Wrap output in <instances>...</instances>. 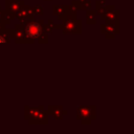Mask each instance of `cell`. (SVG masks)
Returning a JSON list of instances; mask_svg holds the SVG:
<instances>
[{
  "label": "cell",
  "mask_w": 134,
  "mask_h": 134,
  "mask_svg": "<svg viewBox=\"0 0 134 134\" xmlns=\"http://www.w3.org/2000/svg\"><path fill=\"white\" fill-rule=\"evenodd\" d=\"M62 31L63 34H72V35H79L82 32V21L80 19H76L75 14L68 13L63 19H62Z\"/></svg>",
  "instance_id": "1"
},
{
  "label": "cell",
  "mask_w": 134,
  "mask_h": 134,
  "mask_svg": "<svg viewBox=\"0 0 134 134\" xmlns=\"http://www.w3.org/2000/svg\"><path fill=\"white\" fill-rule=\"evenodd\" d=\"M77 119L83 125H89L96 116L95 106H79L76 110Z\"/></svg>",
  "instance_id": "2"
},
{
  "label": "cell",
  "mask_w": 134,
  "mask_h": 134,
  "mask_svg": "<svg viewBox=\"0 0 134 134\" xmlns=\"http://www.w3.org/2000/svg\"><path fill=\"white\" fill-rule=\"evenodd\" d=\"M43 24H44L43 20H39V21H36L34 19L28 20L24 24V30H25L27 37H29L32 40H37V38L43 31V29H42Z\"/></svg>",
  "instance_id": "3"
},
{
  "label": "cell",
  "mask_w": 134,
  "mask_h": 134,
  "mask_svg": "<svg viewBox=\"0 0 134 134\" xmlns=\"http://www.w3.org/2000/svg\"><path fill=\"white\" fill-rule=\"evenodd\" d=\"M12 39L15 40L16 43L20 44V43H34V40L30 39L29 37H27L25 30H24V26L19 24H16L15 28L12 29Z\"/></svg>",
  "instance_id": "4"
},
{
  "label": "cell",
  "mask_w": 134,
  "mask_h": 134,
  "mask_svg": "<svg viewBox=\"0 0 134 134\" xmlns=\"http://www.w3.org/2000/svg\"><path fill=\"white\" fill-rule=\"evenodd\" d=\"M100 30L107 39H114L119 32V23H106L102 25Z\"/></svg>",
  "instance_id": "5"
},
{
  "label": "cell",
  "mask_w": 134,
  "mask_h": 134,
  "mask_svg": "<svg viewBox=\"0 0 134 134\" xmlns=\"http://www.w3.org/2000/svg\"><path fill=\"white\" fill-rule=\"evenodd\" d=\"M34 15L35 14H34L32 7L27 6V5H24V4L15 13V17L18 20H21V19H26V20L34 19Z\"/></svg>",
  "instance_id": "6"
},
{
  "label": "cell",
  "mask_w": 134,
  "mask_h": 134,
  "mask_svg": "<svg viewBox=\"0 0 134 134\" xmlns=\"http://www.w3.org/2000/svg\"><path fill=\"white\" fill-rule=\"evenodd\" d=\"M43 109V106H39V107H28L25 106L24 107V118L26 120H28V122L31 125L32 120L36 118V116L38 115V113Z\"/></svg>",
  "instance_id": "7"
},
{
  "label": "cell",
  "mask_w": 134,
  "mask_h": 134,
  "mask_svg": "<svg viewBox=\"0 0 134 134\" xmlns=\"http://www.w3.org/2000/svg\"><path fill=\"white\" fill-rule=\"evenodd\" d=\"M47 112L48 114H51V116L55 119H62L64 115L67 114V111L64 110L62 106H48Z\"/></svg>",
  "instance_id": "8"
},
{
  "label": "cell",
  "mask_w": 134,
  "mask_h": 134,
  "mask_svg": "<svg viewBox=\"0 0 134 134\" xmlns=\"http://www.w3.org/2000/svg\"><path fill=\"white\" fill-rule=\"evenodd\" d=\"M103 19L106 20L107 23H119V10H116L115 7L109 9Z\"/></svg>",
  "instance_id": "9"
},
{
  "label": "cell",
  "mask_w": 134,
  "mask_h": 134,
  "mask_svg": "<svg viewBox=\"0 0 134 134\" xmlns=\"http://www.w3.org/2000/svg\"><path fill=\"white\" fill-rule=\"evenodd\" d=\"M48 122V112L46 110H44V108L38 113V115L36 116V118L32 120L31 125H44Z\"/></svg>",
  "instance_id": "10"
},
{
  "label": "cell",
  "mask_w": 134,
  "mask_h": 134,
  "mask_svg": "<svg viewBox=\"0 0 134 134\" xmlns=\"http://www.w3.org/2000/svg\"><path fill=\"white\" fill-rule=\"evenodd\" d=\"M52 8H53V15L57 16L59 20H62L68 14V6L66 5H62V4L53 5Z\"/></svg>",
  "instance_id": "11"
},
{
  "label": "cell",
  "mask_w": 134,
  "mask_h": 134,
  "mask_svg": "<svg viewBox=\"0 0 134 134\" xmlns=\"http://www.w3.org/2000/svg\"><path fill=\"white\" fill-rule=\"evenodd\" d=\"M24 4V2L22 0L19 1H13V0H6V10L10 12V13H16L22 5Z\"/></svg>",
  "instance_id": "12"
},
{
  "label": "cell",
  "mask_w": 134,
  "mask_h": 134,
  "mask_svg": "<svg viewBox=\"0 0 134 134\" xmlns=\"http://www.w3.org/2000/svg\"><path fill=\"white\" fill-rule=\"evenodd\" d=\"M12 39V29H3L0 31V44H8Z\"/></svg>",
  "instance_id": "13"
},
{
  "label": "cell",
  "mask_w": 134,
  "mask_h": 134,
  "mask_svg": "<svg viewBox=\"0 0 134 134\" xmlns=\"http://www.w3.org/2000/svg\"><path fill=\"white\" fill-rule=\"evenodd\" d=\"M14 19H16V17H15V14H14V13L7 12L6 9L2 12V17H1V21H2V22H3L4 24H5V25L9 24V22H10L12 20H14Z\"/></svg>",
  "instance_id": "14"
},
{
  "label": "cell",
  "mask_w": 134,
  "mask_h": 134,
  "mask_svg": "<svg viewBox=\"0 0 134 134\" xmlns=\"http://www.w3.org/2000/svg\"><path fill=\"white\" fill-rule=\"evenodd\" d=\"M96 13L95 10H92L91 8L90 9H87V13H86V23L87 24H95L96 23Z\"/></svg>",
  "instance_id": "15"
},
{
  "label": "cell",
  "mask_w": 134,
  "mask_h": 134,
  "mask_svg": "<svg viewBox=\"0 0 134 134\" xmlns=\"http://www.w3.org/2000/svg\"><path fill=\"white\" fill-rule=\"evenodd\" d=\"M37 40H38V42L39 43H43V44H46V43H48V35L46 34V32H44V31H42L41 34H40V36L37 38Z\"/></svg>",
  "instance_id": "16"
},
{
  "label": "cell",
  "mask_w": 134,
  "mask_h": 134,
  "mask_svg": "<svg viewBox=\"0 0 134 134\" xmlns=\"http://www.w3.org/2000/svg\"><path fill=\"white\" fill-rule=\"evenodd\" d=\"M32 10H34V14L39 15V16H42V15L44 14V8H43V6H41V5H36V6H34V7H32Z\"/></svg>",
  "instance_id": "17"
},
{
  "label": "cell",
  "mask_w": 134,
  "mask_h": 134,
  "mask_svg": "<svg viewBox=\"0 0 134 134\" xmlns=\"http://www.w3.org/2000/svg\"><path fill=\"white\" fill-rule=\"evenodd\" d=\"M91 8V1L89 0H84L83 2H81V9H90Z\"/></svg>",
  "instance_id": "18"
},
{
  "label": "cell",
  "mask_w": 134,
  "mask_h": 134,
  "mask_svg": "<svg viewBox=\"0 0 134 134\" xmlns=\"http://www.w3.org/2000/svg\"><path fill=\"white\" fill-rule=\"evenodd\" d=\"M42 29H43V31H44V32H46L47 35L51 34V32L53 31V27H52L50 24H46V25H44V24H43Z\"/></svg>",
  "instance_id": "19"
},
{
  "label": "cell",
  "mask_w": 134,
  "mask_h": 134,
  "mask_svg": "<svg viewBox=\"0 0 134 134\" xmlns=\"http://www.w3.org/2000/svg\"><path fill=\"white\" fill-rule=\"evenodd\" d=\"M104 5H106V0H97L96 3H95V8L103 7Z\"/></svg>",
  "instance_id": "20"
},
{
  "label": "cell",
  "mask_w": 134,
  "mask_h": 134,
  "mask_svg": "<svg viewBox=\"0 0 134 134\" xmlns=\"http://www.w3.org/2000/svg\"><path fill=\"white\" fill-rule=\"evenodd\" d=\"M3 29H5V24L0 20V31H2Z\"/></svg>",
  "instance_id": "21"
},
{
  "label": "cell",
  "mask_w": 134,
  "mask_h": 134,
  "mask_svg": "<svg viewBox=\"0 0 134 134\" xmlns=\"http://www.w3.org/2000/svg\"><path fill=\"white\" fill-rule=\"evenodd\" d=\"M2 9H1V7H0V20H1V17H2Z\"/></svg>",
  "instance_id": "22"
},
{
  "label": "cell",
  "mask_w": 134,
  "mask_h": 134,
  "mask_svg": "<svg viewBox=\"0 0 134 134\" xmlns=\"http://www.w3.org/2000/svg\"><path fill=\"white\" fill-rule=\"evenodd\" d=\"M45 1H51V0H45Z\"/></svg>",
  "instance_id": "23"
},
{
  "label": "cell",
  "mask_w": 134,
  "mask_h": 134,
  "mask_svg": "<svg viewBox=\"0 0 134 134\" xmlns=\"http://www.w3.org/2000/svg\"><path fill=\"white\" fill-rule=\"evenodd\" d=\"M13 1H19V0H13Z\"/></svg>",
  "instance_id": "24"
}]
</instances>
